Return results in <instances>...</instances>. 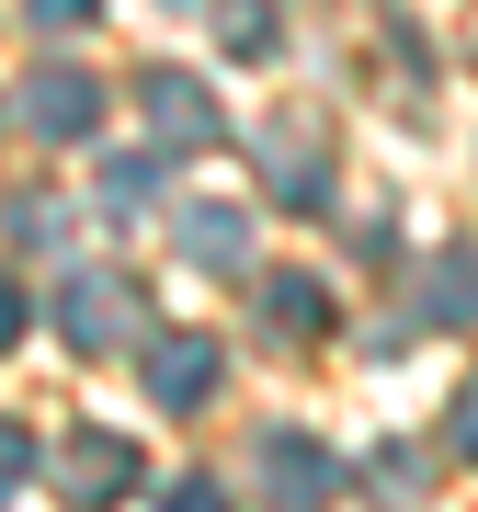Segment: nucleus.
Segmentation results:
<instances>
[{
	"label": "nucleus",
	"mask_w": 478,
	"mask_h": 512,
	"mask_svg": "<svg viewBox=\"0 0 478 512\" xmlns=\"http://www.w3.org/2000/svg\"><path fill=\"white\" fill-rule=\"evenodd\" d=\"M57 330H69L80 353H126V342H148V296H137L126 274H103V262H92V274L57 285Z\"/></svg>",
	"instance_id": "nucleus-1"
},
{
	"label": "nucleus",
	"mask_w": 478,
	"mask_h": 512,
	"mask_svg": "<svg viewBox=\"0 0 478 512\" xmlns=\"http://www.w3.org/2000/svg\"><path fill=\"white\" fill-rule=\"evenodd\" d=\"M126 490H137V444L103 433V421H80V433L57 444V501H69V512H103V501H126Z\"/></svg>",
	"instance_id": "nucleus-2"
},
{
	"label": "nucleus",
	"mask_w": 478,
	"mask_h": 512,
	"mask_svg": "<svg viewBox=\"0 0 478 512\" xmlns=\"http://www.w3.org/2000/svg\"><path fill=\"white\" fill-rule=\"evenodd\" d=\"M262 490H274L285 512H319V501L342 490V456L319 433H262Z\"/></svg>",
	"instance_id": "nucleus-3"
},
{
	"label": "nucleus",
	"mask_w": 478,
	"mask_h": 512,
	"mask_svg": "<svg viewBox=\"0 0 478 512\" xmlns=\"http://www.w3.org/2000/svg\"><path fill=\"white\" fill-rule=\"evenodd\" d=\"M148 342H160V330H148ZM217 376H228V353L205 342V330H171V342L148 353V399H160V410H205Z\"/></svg>",
	"instance_id": "nucleus-4"
},
{
	"label": "nucleus",
	"mask_w": 478,
	"mask_h": 512,
	"mask_svg": "<svg viewBox=\"0 0 478 512\" xmlns=\"http://www.w3.org/2000/svg\"><path fill=\"white\" fill-rule=\"evenodd\" d=\"M23 126L57 137V148L92 137V126H103V80H92V69H35V80H23Z\"/></svg>",
	"instance_id": "nucleus-5"
},
{
	"label": "nucleus",
	"mask_w": 478,
	"mask_h": 512,
	"mask_svg": "<svg viewBox=\"0 0 478 512\" xmlns=\"http://www.w3.org/2000/svg\"><path fill=\"white\" fill-rule=\"evenodd\" d=\"M137 103H148V126H160L171 148H217V137H228V114H217V92H205L194 69H148Z\"/></svg>",
	"instance_id": "nucleus-6"
},
{
	"label": "nucleus",
	"mask_w": 478,
	"mask_h": 512,
	"mask_svg": "<svg viewBox=\"0 0 478 512\" xmlns=\"http://www.w3.org/2000/svg\"><path fill=\"white\" fill-rule=\"evenodd\" d=\"M171 251H183L194 274H239V251H251V217H239V205H171Z\"/></svg>",
	"instance_id": "nucleus-7"
},
{
	"label": "nucleus",
	"mask_w": 478,
	"mask_h": 512,
	"mask_svg": "<svg viewBox=\"0 0 478 512\" xmlns=\"http://www.w3.org/2000/svg\"><path fill=\"white\" fill-rule=\"evenodd\" d=\"M274 205H331V171H319V126L296 114V126H274Z\"/></svg>",
	"instance_id": "nucleus-8"
},
{
	"label": "nucleus",
	"mask_w": 478,
	"mask_h": 512,
	"mask_svg": "<svg viewBox=\"0 0 478 512\" xmlns=\"http://www.w3.org/2000/svg\"><path fill=\"white\" fill-rule=\"evenodd\" d=\"M422 308L456 319V330L478 319V251H433V262H422Z\"/></svg>",
	"instance_id": "nucleus-9"
},
{
	"label": "nucleus",
	"mask_w": 478,
	"mask_h": 512,
	"mask_svg": "<svg viewBox=\"0 0 478 512\" xmlns=\"http://www.w3.org/2000/svg\"><path fill=\"white\" fill-rule=\"evenodd\" d=\"M217 46H228V57H274V46H285L274 0H217Z\"/></svg>",
	"instance_id": "nucleus-10"
},
{
	"label": "nucleus",
	"mask_w": 478,
	"mask_h": 512,
	"mask_svg": "<svg viewBox=\"0 0 478 512\" xmlns=\"http://www.w3.org/2000/svg\"><path fill=\"white\" fill-rule=\"evenodd\" d=\"M262 319L296 330V342H319V330H331V296H319V285H296V274H274V285H262Z\"/></svg>",
	"instance_id": "nucleus-11"
},
{
	"label": "nucleus",
	"mask_w": 478,
	"mask_h": 512,
	"mask_svg": "<svg viewBox=\"0 0 478 512\" xmlns=\"http://www.w3.org/2000/svg\"><path fill=\"white\" fill-rule=\"evenodd\" d=\"M23 478H35V433H23V421H0V501H12Z\"/></svg>",
	"instance_id": "nucleus-12"
},
{
	"label": "nucleus",
	"mask_w": 478,
	"mask_h": 512,
	"mask_svg": "<svg viewBox=\"0 0 478 512\" xmlns=\"http://www.w3.org/2000/svg\"><path fill=\"white\" fill-rule=\"evenodd\" d=\"M444 433H456V456H467V467H478V376H467V387H456V410H444Z\"/></svg>",
	"instance_id": "nucleus-13"
},
{
	"label": "nucleus",
	"mask_w": 478,
	"mask_h": 512,
	"mask_svg": "<svg viewBox=\"0 0 478 512\" xmlns=\"http://www.w3.org/2000/svg\"><path fill=\"white\" fill-rule=\"evenodd\" d=\"M23 12H35V35H69V23H92L103 0H23Z\"/></svg>",
	"instance_id": "nucleus-14"
},
{
	"label": "nucleus",
	"mask_w": 478,
	"mask_h": 512,
	"mask_svg": "<svg viewBox=\"0 0 478 512\" xmlns=\"http://www.w3.org/2000/svg\"><path fill=\"white\" fill-rule=\"evenodd\" d=\"M160 512H228V490L217 478H183V490H160Z\"/></svg>",
	"instance_id": "nucleus-15"
},
{
	"label": "nucleus",
	"mask_w": 478,
	"mask_h": 512,
	"mask_svg": "<svg viewBox=\"0 0 478 512\" xmlns=\"http://www.w3.org/2000/svg\"><path fill=\"white\" fill-rule=\"evenodd\" d=\"M12 342H23V285L0 274V353H12Z\"/></svg>",
	"instance_id": "nucleus-16"
}]
</instances>
